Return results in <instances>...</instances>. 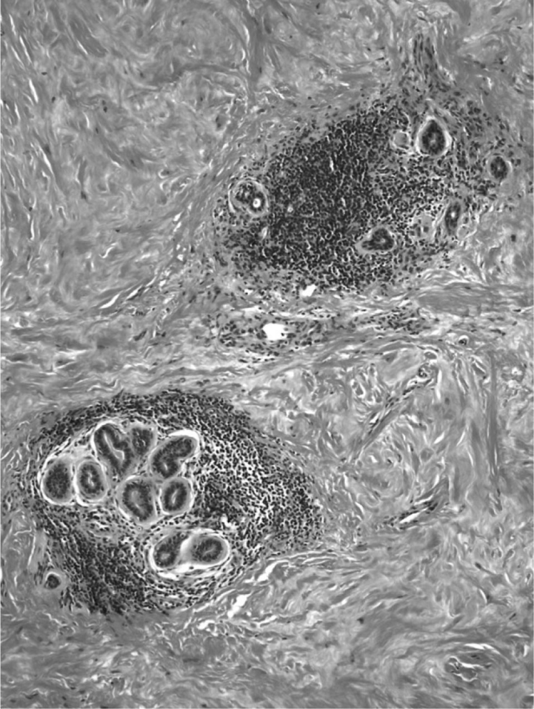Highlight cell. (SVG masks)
I'll return each instance as SVG.
<instances>
[{"mask_svg":"<svg viewBox=\"0 0 534 709\" xmlns=\"http://www.w3.org/2000/svg\"><path fill=\"white\" fill-rule=\"evenodd\" d=\"M91 444L96 459L104 466L112 482L119 483L132 475L139 460L126 428L115 422L102 423L94 430Z\"/></svg>","mask_w":534,"mask_h":709,"instance_id":"obj_1","label":"cell"},{"mask_svg":"<svg viewBox=\"0 0 534 709\" xmlns=\"http://www.w3.org/2000/svg\"><path fill=\"white\" fill-rule=\"evenodd\" d=\"M199 438L190 430H181L168 436L147 458L150 477L161 483L180 476L184 464L198 451Z\"/></svg>","mask_w":534,"mask_h":709,"instance_id":"obj_2","label":"cell"},{"mask_svg":"<svg viewBox=\"0 0 534 709\" xmlns=\"http://www.w3.org/2000/svg\"><path fill=\"white\" fill-rule=\"evenodd\" d=\"M116 501L120 510L136 524L149 525L158 518V489L150 476L131 475L122 481Z\"/></svg>","mask_w":534,"mask_h":709,"instance_id":"obj_3","label":"cell"},{"mask_svg":"<svg viewBox=\"0 0 534 709\" xmlns=\"http://www.w3.org/2000/svg\"><path fill=\"white\" fill-rule=\"evenodd\" d=\"M230 552L226 539L213 532L189 535L184 545L181 566L193 570L218 566L226 561Z\"/></svg>","mask_w":534,"mask_h":709,"instance_id":"obj_4","label":"cell"},{"mask_svg":"<svg viewBox=\"0 0 534 709\" xmlns=\"http://www.w3.org/2000/svg\"><path fill=\"white\" fill-rule=\"evenodd\" d=\"M40 490L48 501L64 505L76 496L75 487V465L70 458L57 456L46 465L41 479Z\"/></svg>","mask_w":534,"mask_h":709,"instance_id":"obj_5","label":"cell"},{"mask_svg":"<svg viewBox=\"0 0 534 709\" xmlns=\"http://www.w3.org/2000/svg\"><path fill=\"white\" fill-rule=\"evenodd\" d=\"M112 483L107 470L96 458L85 457L75 465L76 496L85 503L103 500Z\"/></svg>","mask_w":534,"mask_h":709,"instance_id":"obj_6","label":"cell"},{"mask_svg":"<svg viewBox=\"0 0 534 709\" xmlns=\"http://www.w3.org/2000/svg\"><path fill=\"white\" fill-rule=\"evenodd\" d=\"M193 500V485L187 478L181 476L161 483L158 489L159 510L169 516L185 512L190 507Z\"/></svg>","mask_w":534,"mask_h":709,"instance_id":"obj_7","label":"cell"},{"mask_svg":"<svg viewBox=\"0 0 534 709\" xmlns=\"http://www.w3.org/2000/svg\"><path fill=\"white\" fill-rule=\"evenodd\" d=\"M189 535L182 530H173L161 536L151 550L153 564L161 571L171 573L181 566V553Z\"/></svg>","mask_w":534,"mask_h":709,"instance_id":"obj_8","label":"cell"},{"mask_svg":"<svg viewBox=\"0 0 534 709\" xmlns=\"http://www.w3.org/2000/svg\"><path fill=\"white\" fill-rule=\"evenodd\" d=\"M235 199L250 215L255 217L264 215L269 209V199L265 188L256 181H247L241 185Z\"/></svg>","mask_w":534,"mask_h":709,"instance_id":"obj_9","label":"cell"},{"mask_svg":"<svg viewBox=\"0 0 534 709\" xmlns=\"http://www.w3.org/2000/svg\"><path fill=\"white\" fill-rule=\"evenodd\" d=\"M126 431L139 460L148 458L157 445V431L151 424L135 422L130 424Z\"/></svg>","mask_w":534,"mask_h":709,"instance_id":"obj_10","label":"cell"},{"mask_svg":"<svg viewBox=\"0 0 534 709\" xmlns=\"http://www.w3.org/2000/svg\"><path fill=\"white\" fill-rule=\"evenodd\" d=\"M446 145V134L443 127L434 120L429 121L418 137L420 151L426 155L437 156L444 151Z\"/></svg>","mask_w":534,"mask_h":709,"instance_id":"obj_11","label":"cell"},{"mask_svg":"<svg viewBox=\"0 0 534 709\" xmlns=\"http://www.w3.org/2000/svg\"><path fill=\"white\" fill-rule=\"evenodd\" d=\"M395 238L386 227L379 226L373 228L357 244L359 251L364 253H384L395 246Z\"/></svg>","mask_w":534,"mask_h":709,"instance_id":"obj_12","label":"cell"},{"mask_svg":"<svg viewBox=\"0 0 534 709\" xmlns=\"http://www.w3.org/2000/svg\"><path fill=\"white\" fill-rule=\"evenodd\" d=\"M263 336L269 341H278L285 337L286 329L284 325L278 323H268L261 329Z\"/></svg>","mask_w":534,"mask_h":709,"instance_id":"obj_13","label":"cell"},{"mask_svg":"<svg viewBox=\"0 0 534 709\" xmlns=\"http://www.w3.org/2000/svg\"><path fill=\"white\" fill-rule=\"evenodd\" d=\"M488 171L490 175L497 180L504 179L508 173V166L506 161L500 156L492 158L488 164Z\"/></svg>","mask_w":534,"mask_h":709,"instance_id":"obj_14","label":"cell"},{"mask_svg":"<svg viewBox=\"0 0 534 709\" xmlns=\"http://www.w3.org/2000/svg\"><path fill=\"white\" fill-rule=\"evenodd\" d=\"M460 213L461 208L458 204L453 203L447 208L445 215V223L449 231H453L456 229Z\"/></svg>","mask_w":534,"mask_h":709,"instance_id":"obj_15","label":"cell"}]
</instances>
